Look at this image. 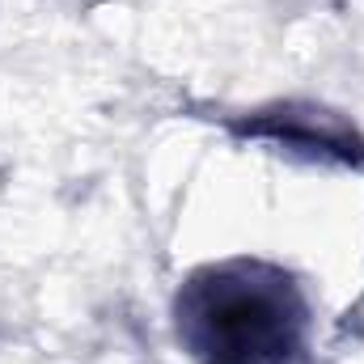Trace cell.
<instances>
[{
  "instance_id": "1",
  "label": "cell",
  "mask_w": 364,
  "mask_h": 364,
  "mask_svg": "<svg viewBox=\"0 0 364 364\" xmlns=\"http://www.w3.org/2000/svg\"><path fill=\"white\" fill-rule=\"evenodd\" d=\"M301 301L288 275L229 263L195 275L178 296L182 339L212 364H279L296 352Z\"/></svg>"
}]
</instances>
